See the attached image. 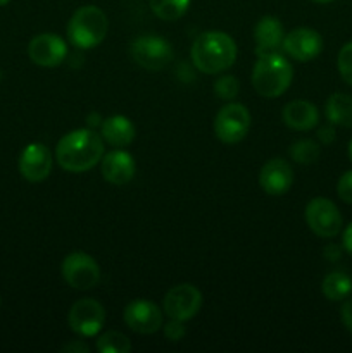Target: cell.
Here are the masks:
<instances>
[{
  "label": "cell",
  "mask_w": 352,
  "mask_h": 353,
  "mask_svg": "<svg viewBox=\"0 0 352 353\" xmlns=\"http://www.w3.org/2000/svg\"><path fill=\"white\" fill-rule=\"evenodd\" d=\"M282 52L293 61H314L323 52V38L313 28H295L283 38Z\"/></svg>",
  "instance_id": "obj_12"
},
{
  "label": "cell",
  "mask_w": 352,
  "mask_h": 353,
  "mask_svg": "<svg viewBox=\"0 0 352 353\" xmlns=\"http://www.w3.org/2000/svg\"><path fill=\"white\" fill-rule=\"evenodd\" d=\"M68 324L72 333L81 338H93L106 324V309L99 300L81 299L72 303L68 314Z\"/></svg>",
  "instance_id": "obj_9"
},
{
  "label": "cell",
  "mask_w": 352,
  "mask_h": 353,
  "mask_svg": "<svg viewBox=\"0 0 352 353\" xmlns=\"http://www.w3.org/2000/svg\"><path fill=\"white\" fill-rule=\"evenodd\" d=\"M328 123L340 128H352V95L331 93L324 105Z\"/></svg>",
  "instance_id": "obj_20"
},
{
  "label": "cell",
  "mask_w": 352,
  "mask_h": 353,
  "mask_svg": "<svg viewBox=\"0 0 352 353\" xmlns=\"http://www.w3.org/2000/svg\"><path fill=\"white\" fill-rule=\"evenodd\" d=\"M124 323L138 334H154L164 326L162 310L150 300H133L124 309Z\"/></svg>",
  "instance_id": "obj_13"
},
{
  "label": "cell",
  "mask_w": 352,
  "mask_h": 353,
  "mask_svg": "<svg viewBox=\"0 0 352 353\" xmlns=\"http://www.w3.org/2000/svg\"><path fill=\"white\" fill-rule=\"evenodd\" d=\"M109 31L107 14L97 6H83L75 10L68 23V40L79 50L95 48L106 40Z\"/></svg>",
  "instance_id": "obj_4"
},
{
  "label": "cell",
  "mask_w": 352,
  "mask_h": 353,
  "mask_svg": "<svg viewBox=\"0 0 352 353\" xmlns=\"http://www.w3.org/2000/svg\"><path fill=\"white\" fill-rule=\"evenodd\" d=\"M192 64L204 74H219L237 61V43L224 31H206L193 40Z\"/></svg>",
  "instance_id": "obj_2"
},
{
  "label": "cell",
  "mask_w": 352,
  "mask_h": 353,
  "mask_svg": "<svg viewBox=\"0 0 352 353\" xmlns=\"http://www.w3.org/2000/svg\"><path fill=\"white\" fill-rule=\"evenodd\" d=\"M162 330H164V336L168 338L169 341H179V340H183V336L186 334L185 323H183V321H176V319H171L168 324H164V326H162Z\"/></svg>",
  "instance_id": "obj_28"
},
{
  "label": "cell",
  "mask_w": 352,
  "mask_h": 353,
  "mask_svg": "<svg viewBox=\"0 0 352 353\" xmlns=\"http://www.w3.org/2000/svg\"><path fill=\"white\" fill-rule=\"evenodd\" d=\"M259 185L268 195H285L293 185L292 165L282 157L271 159L259 171Z\"/></svg>",
  "instance_id": "obj_16"
},
{
  "label": "cell",
  "mask_w": 352,
  "mask_h": 353,
  "mask_svg": "<svg viewBox=\"0 0 352 353\" xmlns=\"http://www.w3.org/2000/svg\"><path fill=\"white\" fill-rule=\"evenodd\" d=\"M0 307H2V299H0Z\"/></svg>",
  "instance_id": "obj_37"
},
{
  "label": "cell",
  "mask_w": 352,
  "mask_h": 353,
  "mask_svg": "<svg viewBox=\"0 0 352 353\" xmlns=\"http://www.w3.org/2000/svg\"><path fill=\"white\" fill-rule=\"evenodd\" d=\"M321 292L330 302H342L352 293V278L344 271L328 272L321 283Z\"/></svg>",
  "instance_id": "obj_21"
},
{
  "label": "cell",
  "mask_w": 352,
  "mask_h": 353,
  "mask_svg": "<svg viewBox=\"0 0 352 353\" xmlns=\"http://www.w3.org/2000/svg\"><path fill=\"white\" fill-rule=\"evenodd\" d=\"M349 159H351V162H352V140H351V143H349Z\"/></svg>",
  "instance_id": "obj_34"
},
{
  "label": "cell",
  "mask_w": 352,
  "mask_h": 353,
  "mask_svg": "<svg viewBox=\"0 0 352 353\" xmlns=\"http://www.w3.org/2000/svg\"><path fill=\"white\" fill-rule=\"evenodd\" d=\"M324 255H326L328 261H338V259L342 257V248L335 247V245H328V247L324 248Z\"/></svg>",
  "instance_id": "obj_33"
},
{
  "label": "cell",
  "mask_w": 352,
  "mask_h": 353,
  "mask_svg": "<svg viewBox=\"0 0 352 353\" xmlns=\"http://www.w3.org/2000/svg\"><path fill=\"white\" fill-rule=\"evenodd\" d=\"M104 143L100 133L92 128H81L64 134L55 147V161L68 172H86L95 168L104 157Z\"/></svg>",
  "instance_id": "obj_1"
},
{
  "label": "cell",
  "mask_w": 352,
  "mask_h": 353,
  "mask_svg": "<svg viewBox=\"0 0 352 353\" xmlns=\"http://www.w3.org/2000/svg\"><path fill=\"white\" fill-rule=\"evenodd\" d=\"M100 171L107 183L114 186H124L137 174V162L130 152L123 148H114L104 154L100 161Z\"/></svg>",
  "instance_id": "obj_15"
},
{
  "label": "cell",
  "mask_w": 352,
  "mask_h": 353,
  "mask_svg": "<svg viewBox=\"0 0 352 353\" xmlns=\"http://www.w3.org/2000/svg\"><path fill=\"white\" fill-rule=\"evenodd\" d=\"M97 350L100 353H128L131 350V341L119 331H107L97 340Z\"/></svg>",
  "instance_id": "obj_24"
},
{
  "label": "cell",
  "mask_w": 352,
  "mask_h": 353,
  "mask_svg": "<svg viewBox=\"0 0 352 353\" xmlns=\"http://www.w3.org/2000/svg\"><path fill=\"white\" fill-rule=\"evenodd\" d=\"M304 216L309 230L320 238H335L344 228V217L338 207L324 196L311 200L306 205Z\"/></svg>",
  "instance_id": "obj_7"
},
{
  "label": "cell",
  "mask_w": 352,
  "mask_h": 353,
  "mask_svg": "<svg viewBox=\"0 0 352 353\" xmlns=\"http://www.w3.org/2000/svg\"><path fill=\"white\" fill-rule=\"evenodd\" d=\"M54 159L43 143H30L19 155V172L26 181L41 183L50 176Z\"/></svg>",
  "instance_id": "obj_14"
},
{
  "label": "cell",
  "mask_w": 352,
  "mask_h": 353,
  "mask_svg": "<svg viewBox=\"0 0 352 353\" xmlns=\"http://www.w3.org/2000/svg\"><path fill=\"white\" fill-rule=\"evenodd\" d=\"M340 319L345 330L352 334V299H345L340 309Z\"/></svg>",
  "instance_id": "obj_30"
},
{
  "label": "cell",
  "mask_w": 352,
  "mask_h": 353,
  "mask_svg": "<svg viewBox=\"0 0 352 353\" xmlns=\"http://www.w3.org/2000/svg\"><path fill=\"white\" fill-rule=\"evenodd\" d=\"M10 0H0V7H3V6H7V3H9Z\"/></svg>",
  "instance_id": "obj_36"
},
{
  "label": "cell",
  "mask_w": 352,
  "mask_h": 353,
  "mask_svg": "<svg viewBox=\"0 0 352 353\" xmlns=\"http://www.w3.org/2000/svg\"><path fill=\"white\" fill-rule=\"evenodd\" d=\"M62 279L75 290H92L100 281V268L92 255L85 252H71L61 264Z\"/></svg>",
  "instance_id": "obj_8"
},
{
  "label": "cell",
  "mask_w": 352,
  "mask_h": 353,
  "mask_svg": "<svg viewBox=\"0 0 352 353\" xmlns=\"http://www.w3.org/2000/svg\"><path fill=\"white\" fill-rule=\"evenodd\" d=\"M251 130V112L238 102H228L214 117V134L226 145H237Z\"/></svg>",
  "instance_id": "obj_5"
},
{
  "label": "cell",
  "mask_w": 352,
  "mask_h": 353,
  "mask_svg": "<svg viewBox=\"0 0 352 353\" xmlns=\"http://www.w3.org/2000/svg\"><path fill=\"white\" fill-rule=\"evenodd\" d=\"M337 195L342 202L352 205V169L351 171H345L344 174L338 178Z\"/></svg>",
  "instance_id": "obj_27"
},
{
  "label": "cell",
  "mask_w": 352,
  "mask_h": 353,
  "mask_svg": "<svg viewBox=\"0 0 352 353\" xmlns=\"http://www.w3.org/2000/svg\"><path fill=\"white\" fill-rule=\"evenodd\" d=\"M292 79V64L282 52L261 55L252 69V86L264 99L282 97L290 88Z\"/></svg>",
  "instance_id": "obj_3"
},
{
  "label": "cell",
  "mask_w": 352,
  "mask_h": 353,
  "mask_svg": "<svg viewBox=\"0 0 352 353\" xmlns=\"http://www.w3.org/2000/svg\"><path fill=\"white\" fill-rule=\"evenodd\" d=\"M285 30L278 17L264 16L257 21L254 28V41H255V55L276 54L282 52Z\"/></svg>",
  "instance_id": "obj_17"
},
{
  "label": "cell",
  "mask_w": 352,
  "mask_h": 353,
  "mask_svg": "<svg viewBox=\"0 0 352 353\" xmlns=\"http://www.w3.org/2000/svg\"><path fill=\"white\" fill-rule=\"evenodd\" d=\"M100 137L114 148L130 147L137 138V128L126 116L114 114L100 124Z\"/></svg>",
  "instance_id": "obj_19"
},
{
  "label": "cell",
  "mask_w": 352,
  "mask_h": 353,
  "mask_svg": "<svg viewBox=\"0 0 352 353\" xmlns=\"http://www.w3.org/2000/svg\"><path fill=\"white\" fill-rule=\"evenodd\" d=\"M202 293L197 286L190 285V283H182L176 285L166 293L164 302H162V309H164L166 316L169 319L176 321H186L193 319L197 314L202 309Z\"/></svg>",
  "instance_id": "obj_10"
},
{
  "label": "cell",
  "mask_w": 352,
  "mask_h": 353,
  "mask_svg": "<svg viewBox=\"0 0 352 353\" xmlns=\"http://www.w3.org/2000/svg\"><path fill=\"white\" fill-rule=\"evenodd\" d=\"M190 3L192 0H148V6H150L152 12L162 21H173L179 19L186 14V10L190 9Z\"/></svg>",
  "instance_id": "obj_22"
},
{
  "label": "cell",
  "mask_w": 352,
  "mask_h": 353,
  "mask_svg": "<svg viewBox=\"0 0 352 353\" xmlns=\"http://www.w3.org/2000/svg\"><path fill=\"white\" fill-rule=\"evenodd\" d=\"M282 119L290 130L311 131L320 123V110L307 100H292L282 110Z\"/></svg>",
  "instance_id": "obj_18"
},
{
  "label": "cell",
  "mask_w": 352,
  "mask_h": 353,
  "mask_svg": "<svg viewBox=\"0 0 352 353\" xmlns=\"http://www.w3.org/2000/svg\"><path fill=\"white\" fill-rule=\"evenodd\" d=\"M321 155V147L317 141L309 140V138H304V140L295 141V143L290 147V157L292 161H295L297 164L309 165L317 162Z\"/></svg>",
  "instance_id": "obj_23"
},
{
  "label": "cell",
  "mask_w": 352,
  "mask_h": 353,
  "mask_svg": "<svg viewBox=\"0 0 352 353\" xmlns=\"http://www.w3.org/2000/svg\"><path fill=\"white\" fill-rule=\"evenodd\" d=\"M313 2H316V3H330V2H333V0H313Z\"/></svg>",
  "instance_id": "obj_35"
},
{
  "label": "cell",
  "mask_w": 352,
  "mask_h": 353,
  "mask_svg": "<svg viewBox=\"0 0 352 353\" xmlns=\"http://www.w3.org/2000/svg\"><path fill=\"white\" fill-rule=\"evenodd\" d=\"M28 55L31 62L40 68H57L68 55V45L57 33H40L31 38L28 45Z\"/></svg>",
  "instance_id": "obj_11"
},
{
  "label": "cell",
  "mask_w": 352,
  "mask_h": 353,
  "mask_svg": "<svg viewBox=\"0 0 352 353\" xmlns=\"http://www.w3.org/2000/svg\"><path fill=\"white\" fill-rule=\"evenodd\" d=\"M238 92H240V83H238V79L235 78V76L224 74L214 81V93H216V97H219L221 100L233 102V100L237 99Z\"/></svg>",
  "instance_id": "obj_25"
},
{
  "label": "cell",
  "mask_w": 352,
  "mask_h": 353,
  "mask_svg": "<svg viewBox=\"0 0 352 353\" xmlns=\"http://www.w3.org/2000/svg\"><path fill=\"white\" fill-rule=\"evenodd\" d=\"M337 68L342 79L352 86V41L345 43L337 55Z\"/></svg>",
  "instance_id": "obj_26"
},
{
  "label": "cell",
  "mask_w": 352,
  "mask_h": 353,
  "mask_svg": "<svg viewBox=\"0 0 352 353\" xmlns=\"http://www.w3.org/2000/svg\"><path fill=\"white\" fill-rule=\"evenodd\" d=\"M342 247L352 257V223L344 230V234H342Z\"/></svg>",
  "instance_id": "obj_32"
},
{
  "label": "cell",
  "mask_w": 352,
  "mask_h": 353,
  "mask_svg": "<svg viewBox=\"0 0 352 353\" xmlns=\"http://www.w3.org/2000/svg\"><path fill=\"white\" fill-rule=\"evenodd\" d=\"M130 54L140 68L161 71L173 61V47L159 34H141L131 41Z\"/></svg>",
  "instance_id": "obj_6"
},
{
  "label": "cell",
  "mask_w": 352,
  "mask_h": 353,
  "mask_svg": "<svg viewBox=\"0 0 352 353\" xmlns=\"http://www.w3.org/2000/svg\"><path fill=\"white\" fill-rule=\"evenodd\" d=\"M317 140H320L321 145H331L335 141V138H337V133H335V126L333 124H324V126H321L320 130H317Z\"/></svg>",
  "instance_id": "obj_29"
},
{
  "label": "cell",
  "mask_w": 352,
  "mask_h": 353,
  "mask_svg": "<svg viewBox=\"0 0 352 353\" xmlns=\"http://www.w3.org/2000/svg\"><path fill=\"white\" fill-rule=\"evenodd\" d=\"M90 347L83 340H72L61 348V352H68V353H86Z\"/></svg>",
  "instance_id": "obj_31"
}]
</instances>
